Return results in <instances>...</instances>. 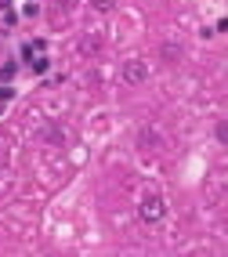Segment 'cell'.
Masks as SVG:
<instances>
[{
	"label": "cell",
	"mask_w": 228,
	"mask_h": 257,
	"mask_svg": "<svg viewBox=\"0 0 228 257\" xmlns=\"http://www.w3.org/2000/svg\"><path fill=\"white\" fill-rule=\"evenodd\" d=\"M163 214H167V203L156 196V192H145V196H142V203H138V217L152 225V221H160Z\"/></svg>",
	"instance_id": "cell-1"
},
{
	"label": "cell",
	"mask_w": 228,
	"mask_h": 257,
	"mask_svg": "<svg viewBox=\"0 0 228 257\" xmlns=\"http://www.w3.org/2000/svg\"><path fill=\"white\" fill-rule=\"evenodd\" d=\"M145 76H149V69H145L142 58H127L124 62V80L127 83H145Z\"/></svg>",
	"instance_id": "cell-2"
},
{
	"label": "cell",
	"mask_w": 228,
	"mask_h": 257,
	"mask_svg": "<svg viewBox=\"0 0 228 257\" xmlns=\"http://www.w3.org/2000/svg\"><path fill=\"white\" fill-rule=\"evenodd\" d=\"M44 47H47L44 40H26V44H22V58L29 62V58H37V55H44Z\"/></svg>",
	"instance_id": "cell-3"
},
{
	"label": "cell",
	"mask_w": 228,
	"mask_h": 257,
	"mask_svg": "<svg viewBox=\"0 0 228 257\" xmlns=\"http://www.w3.org/2000/svg\"><path fill=\"white\" fill-rule=\"evenodd\" d=\"M29 69H33V73H47V69H51V62H47V55H37V58L29 62Z\"/></svg>",
	"instance_id": "cell-4"
},
{
	"label": "cell",
	"mask_w": 228,
	"mask_h": 257,
	"mask_svg": "<svg viewBox=\"0 0 228 257\" xmlns=\"http://www.w3.org/2000/svg\"><path fill=\"white\" fill-rule=\"evenodd\" d=\"M15 73H19V65H15V62H4V65H0V80H4V83H11Z\"/></svg>",
	"instance_id": "cell-5"
},
{
	"label": "cell",
	"mask_w": 228,
	"mask_h": 257,
	"mask_svg": "<svg viewBox=\"0 0 228 257\" xmlns=\"http://www.w3.org/2000/svg\"><path fill=\"white\" fill-rule=\"evenodd\" d=\"M112 4H116V0H94V8H98V11H112Z\"/></svg>",
	"instance_id": "cell-6"
}]
</instances>
